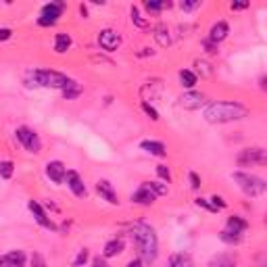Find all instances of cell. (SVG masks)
I'll return each mask as SVG.
<instances>
[{"mask_svg":"<svg viewBox=\"0 0 267 267\" xmlns=\"http://www.w3.org/2000/svg\"><path fill=\"white\" fill-rule=\"evenodd\" d=\"M165 7H169V3H157V0H146V3H144V9H146L148 13H152V15H157V13L163 11Z\"/></svg>","mask_w":267,"mask_h":267,"instance_id":"27","label":"cell"},{"mask_svg":"<svg viewBox=\"0 0 267 267\" xmlns=\"http://www.w3.org/2000/svg\"><path fill=\"white\" fill-rule=\"evenodd\" d=\"M247 228H249V221H247V219H242L240 215H232V217H228V226H226V230H230V232H234V234H242V232H247Z\"/></svg>","mask_w":267,"mask_h":267,"instance_id":"18","label":"cell"},{"mask_svg":"<svg viewBox=\"0 0 267 267\" xmlns=\"http://www.w3.org/2000/svg\"><path fill=\"white\" fill-rule=\"evenodd\" d=\"M165 34H167L165 28H159V30H157V40H159L161 46H169V36H165Z\"/></svg>","mask_w":267,"mask_h":267,"instance_id":"36","label":"cell"},{"mask_svg":"<svg viewBox=\"0 0 267 267\" xmlns=\"http://www.w3.org/2000/svg\"><path fill=\"white\" fill-rule=\"evenodd\" d=\"M180 7H182V11H194L200 7V3H182Z\"/></svg>","mask_w":267,"mask_h":267,"instance_id":"41","label":"cell"},{"mask_svg":"<svg viewBox=\"0 0 267 267\" xmlns=\"http://www.w3.org/2000/svg\"><path fill=\"white\" fill-rule=\"evenodd\" d=\"M11 38H13V30H9V28H0V42L11 40Z\"/></svg>","mask_w":267,"mask_h":267,"instance_id":"40","label":"cell"},{"mask_svg":"<svg viewBox=\"0 0 267 267\" xmlns=\"http://www.w3.org/2000/svg\"><path fill=\"white\" fill-rule=\"evenodd\" d=\"M3 265H5V259H3V257H0V267H3Z\"/></svg>","mask_w":267,"mask_h":267,"instance_id":"45","label":"cell"},{"mask_svg":"<svg viewBox=\"0 0 267 267\" xmlns=\"http://www.w3.org/2000/svg\"><path fill=\"white\" fill-rule=\"evenodd\" d=\"M5 265L9 267H25V253L23 251H11L5 255Z\"/></svg>","mask_w":267,"mask_h":267,"instance_id":"19","label":"cell"},{"mask_svg":"<svg viewBox=\"0 0 267 267\" xmlns=\"http://www.w3.org/2000/svg\"><path fill=\"white\" fill-rule=\"evenodd\" d=\"M140 148L148 154H152V157H165L167 154V146L159 140H142L140 142Z\"/></svg>","mask_w":267,"mask_h":267,"instance_id":"15","label":"cell"},{"mask_svg":"<svg viewBox=\"0 0 267 267\" xmlns=\"http://www.w3.org/2000/svg\"><path fill=\"white\" fill-rule=\"evenodd\" d=\"M154 200H157V194H154L150 188H148V184L144 182V184H140V188L131 194V203L134 205H142V207H150Z\"/></svg>","mask_w":267,"mask_h":267,"instance_id":"11","label":"cell"},{"mask_svg":"<svg viewBox=\"0 0 267 267\" xmlns=\"http://www.w3.org/2000/svg\"><path fill=\"white\" fill-rule=\"evenodd\" d=\"M190 186H192V190H198L200 188V177H198V173H194V171H190Z\"/></svg>","mask_w":267,"mask_h":267,"instance_id":"37","label":"cell"},{"mask_svg":"<svg viewBox=\"0 0 267 267\" xmlns=\"http://www.w3.org/2000/svg\"><path fill=\"white\" fill-rule=\"evenodd\" d=\"M32 77H34V82L38 86H42V88H57V90H63V88H67V84L71 82L65 73L52 71V69H36V71H32Z\"/></svg>","mask_w":267,"mask_h":267,"instance_id":"4","label":"cell"},{"mask_svg":"<svg viewBox=\"0 0 267 267\" xmlns=\"http://www.w3.org/2000/svg\"><path fill=\"white\" fill-rule=\"evenodd\" d=\"M28 209L32 211L34 219L38 221L42 228H46V230H57V224H55V221H52L46 213H44V209H42V205L38 203V200H30V203H28Z\"/></svg>","mask_w":267,"mask_h":267,"instance_id":"10","label":"cell"},{"mask_svg":"<svg viewBox=\"0 0 267 267\" xmlns=\"http://www.w3.org/2000/svg\"><path fill=\"white\" fill-rule=\"evenodd\" d=\"M157 175L161 177L163 182H167V184L171 182V173H169V167H167V165H157Z\"/></svg>","mask_w":267,"mask_h":267,"instance_id":"32","label":"cell"},{"mask_svg":"<svg viewBox=\"0 0 267 267\" xmlns=\"http://www.w3.org/2000/svg\"><path fill=\"white\" fill-rule=\"evenodd\" d=\"M131 236V242L136 247L138 255L142 261L146 263H154L157 261V255H159V240H157V234L154 230L146 224H136L129 232Z\"/></svg>","mask_w":267,"mask_h":267,"instance_id":"1","label":"cell"},{"mask_svg":"<svg viewBox=\"0 0 267 267\" xmlns=\"http://www.w3.org/2000/svg\"><path fill=\"white\" fill-rule=\"evenodd\" d=\"M131 21H134V23H136L138 28H146V25H148V21L140 17V11H138L136 7H131Z\"/></svg>","mask_w":267,"mask_h":267,"instance_id":"30","label":"cell"},{"mask_svg":"<svg viewBox=\"0 0 267 267\" xmlns=\"http://www.w3.org/2000/svg\"><path fill=\"white\" fill-rule=\"evenodd\" d=\"M247 115H249V109L247 106L240 104V102H230V100L211 102L205 109V119L209 123H230V121L244 119Z\"/></svg>","mask_w":267,"mask_h":267,"instance_id":"2","label":"cell"},{"mask_svg":"<svg viewBox=\"0 0 267 267\" xmlns=\"http://www.w3.org/2000/svg\"><path fill=\"white\" fill-rule=\"evenodd\" d=\"M98 44H100V48L106 50V52H113L119 48V44H121V36L115 32V30H102L98 34Z\"/></svg>","mask_w":267,"mask_h":267,"instance_id":"8","label":"cell"},{"mask_svg":"<svg viewBox=\"0 0 267 267\" xmlns=\"http://www.w3.org/2000/svg\"><path fill=\"white\" fill-rule=\"evenodd\" d=\"M123 240L121 238H113V240H109L106 244H104V249H102V257L104 259H111V257H117V255H121L123 253Z\"/></svg>","mask_w":267,"mask_h":267,"instance_id":"17","label":"cell"},{"mask_svg":"<svg viewBox=\"0 0 267 267\" xmlns=\"http://www.w3.org/2000/svg\"><path fill=\"white\" fill-rule=\"evenodd\" d=\"M209 267H236V261L232 255H215L209 261Z\"/></svg>","mask_w":267,"mask_h":267,"instance_id":"21","label":"cell"},{"mask_svg":"<svg viewBox=\"0 0 267 267\" xmlns=\"http://www.w3.org/2000/svg\"><path fill=\"white\" fill-rule=\"evenodd\" d=\"M65 173H67V167L63 161H48L46 163V175L55 184H63L65 182Z\"/></svg>","mask_w":267,"mask_h":267,"instance_id":"14","label":"cell"},{"mask_svg":"<svg viewBox=\"0 0 267 267\" xmlns=\"http://www.w3.org/2000/svg\"><path fill=\"white\" fill-rule=\"evenodd\" d=\"M196 67H198V71H203V75H205V77H207V75H211L209 63H205V61H196Z\"/></svg>","mask_w":267,"mask_h":267,"instance_id":"38","label":"cell"},{"mask_svg":"<svg viewBox=\"0 0 267 267\" xmlns=\"http://www.w3.org/2000/svg\"><path fill=\"white\" fill-rule=\"evenodd\" d=\"M82 94V86L77 84V82H69L67 84V88H63V96H65V100H73V98H77Z\"/></svg>","mask_w":267,"mask_h":267,"instance_id":"23","label":"cell"},{"mask_svg":"<svg viewBox=\"0 0 267 267\" xmlns=\"http://www.w3.org/2000/svg\"><path fill=\"white\" fill-rule=\"evenodd\" d=\"M180 82H182L184 88H194L196 86V75L190 69H182L180 71Z\"/></svg>","mask_w":267,"mask_h":267,"instance_id":"24","label":"cell"},{"mask_svg":"<svg viewBox=\"0 0 267 267\" xmlns=\"http://www.w3.org/2000/svg\"><path fill=\"white\" fill-rule=\"evenodd\" d=\"M125 267H142V259H131Z\"/></svg>","mask_w":267,"mask_h":267,"instance_id":"44","label":"cell"},{"mask_svg":"<svg viewBox=\"0 0 267 267\" xmlns=\"http://www.w3.org/2000/svg\"><path fill=\"white\" fill-rule=\"evenodd\" d=\"M96 192L100 194L102 200H106L109 205H119V196H117V190L113 188L109 180H98L96 182Z\"/></svg>","mask_w":267,"mask_h":267,"instance_id":"12","label":"cell"},{"mask_svg":"<svg viewBox=\"0 0 267 267\" xmlns=\"http://www.w3.org/2000/svg\"><path fill=\"white\" fill-rule=\"evenodd\" d=\"M65 182H67L69 190H71L77 198H86V196H88L86 184H84V180L79 177V173H77V171H73V169H67V173H65Z\"/></svg>","mask_w":267,"mask_h":267,"instance_id":"9","label":"cell"},{"mask_svg":"<svg viewBox=\"0 0 267 267\" xmlns=\"http://www.w3.org/2000/svg\"><path fill=\"white\" fill-rule=\"evenodd\" d=\"M203 46H205V50H207L209 55H217V52H219V50H217V44H213V42H209V40L203 42Z\"/></svg>","mask_w":267,"mask_h":267,"instance_id":"39","label":"cell"},{"mask_svg":"<svg viewBox=\"0 0 267 267\" xmlns=\"http://www.w3.org/2000/svg\"><path fill=\"white\" fill-rule=\"evenodd\" d=\"M88 259H90V251H88V249H82V251L77 253V257L73 259V267H82V265H86Z\"/></svg>","mask_w":267,"mask_h":267,"instance_id":"29","label":"cell"},{"mask_svg":"<svg viewBox=\"0 0 267 267\" xmlns=\"http://www.w3.org/2000/svg\"><path fill=\"white\" fill-rule=\"evenodd\" d=\"M71 48V36L69 34H57L55 38V50L57 52H67Z\"/></svg>","mask_w":267,"mask_h":267,"instance_id":"22","label":"cell"},{"mask_svg":"<svg viewBox=\"0 0 267 267\" xmlns=\"http://www.w3.org/2000/svg\"><path fill=\"white\" fill-rule=\"evenodd\" d=\"M15 171V163L13 161H0V177L3 180H11Z\"/></svg>","mask_w":267,"mask_h":267,"instance_id":"26","label":"cell"},{"mask_svg":"<svg viewBox=\"0 0 267 267\" xmlns=\"http://www.w3.org/2000/svg\"><path fill=\"white\" fill-rule=\"evenodd\" d=\"M196 207H203V209H207L209 213H217V209L209 203V198H196Z\"/></svg>","mask_w":267,"mask_h":267,"instance_id":"35","label":"cell"},{"mask_svg":"<svg viewBox=\"0 0 267 267\" xmlns=\"http://www.w3.org/2000/svg\"><path fill=\"white\" fill-rule=\"evenodd\" d=\"M17 140L25 146V150H30V152H40V148H42V140H40V136L34 131V129H30V127H17Z\"/></svg>","mask_w":267,"mask_h":267,"instance_id":"6","label":"cell"},{"mask_svg":"<svg viewBox=\"0 0 267 267\" xmlns=\"http://www.w3.org/2000/svg\"><path fill=\"white\" fill-rule=\"evenodd\" d=\"M207 102L205 94H200V92H186L182 98H180V106L182 109H188V111H196L200 109Z\"/></svg>","mask_w":267,"mask_h":267,"instance_id":"13","label":"cell"},{"mask_svg":"<svg viewBox=\"0 0 267 267\" xmlns=\"http://www.w3.org/2000/svg\"><path fill=\"white\" fill-rule=\"evenodd\" d=\"M92 267H109V263L104 259H100V257H94L92 259Z\"/></svg>","mask_w":267,"mask_h":267,"instance_id":"42","label":"cell"},{"mask_svg":"<svg viewBox=\"0 0 267 267\" xmlns=\"http://www.w3.org/2000/svg\"><path fill=\"white\" fill-rule=\"evenodd\" d=\"M219 240L226 242V244H232V247H234V244H238V242L242 240V234H234V232H230V230H224V232L219 234Z\"/></svg>","mask_w":267,"mask_h":267,"instance_id":"25","label":"cell"},{"mask_svg":"<svg viewBox=\"0 0 267 267\" xmlns=\"http://www.w3.org/2000/svg\"><path fill=\"white\" fill-rule=\"evenodd\" d=\"M169 267H192V257L188 253H175L169 259Z\"/></svg>","mask_w":267,"mask_h":267,"instance_id":"20","label":"cell"},{"mask_svg":"<svg viewBox=\"0 0 267 267\" xmlns=\"http://www.w3.org/2000/svg\"><path fill=\"white\" fill-rule=\"evenodd\" d=\"M249 9V3H232V11H244Z\"/></svg>","mask_w":267,"mask_h":267,"instance_id":"43","label":"cell"},{"mask_svg":"<svg viewBox=\"0 0 267 267\" xmlns=\"http://www.w3.org/2000/svg\"><path fill=\"white\" fill-rule=\"evenodd\" d=\"M30 265H32V267H46V259H44L40 253H34Z\"/></svg>","mask_w":267,"mask_h":267,"instance_id":"33","label":"cell"},{"mask_svg":"<svg viewBox=\"0 0 267 267\" xmlns=\"http://www.w3.org/2000/svg\"><path fill=\"white\" fill-rule=\"evenodd\" d=\"M234 182L240 186V190L244 192V194H249V196H259V194H263L265 192V188H267V184H265V180L263 177H259V175H253V173H244V171H234Z\"/></svg>","mask_w":267,"mask_h":267,"instance_id":"3","label":"cell"},{"mask_svg":"<svg viewBox=\"0 0 267 267\" xmlns=\"http://www.w3.org/2000/svg\"><path fill=\"white\" fill-rule=\"evenodd\" d=\"M209 203H211V205H213L217 211H221V209H226V207H228V203L224 200V196H217V194L209 198Z\"/></svg>","mask_w":267,"mask_h":267,"instance_id":"31","label":"cell"},{"mask_svg":"<svg viewBox=\"0 0 267 267\" xmlns=\"http://www.w3.org/2000/svg\"><path fill=\"white\" fill-rule=\"evenodd\" d=\"M238 163L240 165H265L267 157H265V150L263 148H244L238 154Z\"/></svg>","mask_w":267,"mask_h":267,"instance_id":"7","label":"cell"},{"mask_svg":"<svg viewBox=\"0 0 267 267\" xmlns=\"http://www.w3.org/2000/svg\"><path fill=\"white\" fill-rule=\"evenodd\" d=\"M142 109H144V113H146V115H148L152 121H159V113H157V111H154V109H152V106H150L146 100L142 102Z\"/></svg>","mask_w":267,"mask_h":267,"instance_id":"34","label":"cell"},{"mask_svg":"<svg viewBox=\"0 0 267 267\" xmlns=\"http://www.w3.org/2000/svg\"><path fill=\"white\" fill-rule=\"evenodd\" d=\"M65 9H67L65 3H48V5H44V7H42V13H40V17H38V25H42V28L55 25Z\"/></svg>","mask_w":267,"mask_h":267,"instance_id":"5","label":"cell"},{"mask_svg":"<svg viewBox=\"0 0 267 267\" xmlns=\"http://www.w3.org/2000/svg\"><path fill=\"white\" fill-rule=\"evenodd\" d=\"M228 34H230V28H228V23L226 21H219V23H215L213 28H211V32H209V42H213V44H219V42H224L226 38H228Z\"/></svg>","mask_w":267,"mask_h":267,"instance_id":"16","label":"cell"},{"mask_svg":"<svg viewBox=\"0 0 267 267\" xmlns=\"http://www.w3.org/2000/svg\"><path fill=\"white\" fill-rule=\"evenodd\" d=\"M148 184V188L157 194V196H163V194H167L169 192V188H167V184H161V182H146Z\"/></svg>","mask_w":267,"mask_h":267,"instance_id":"28","label":"cell"}]
</instances>
